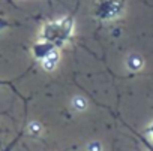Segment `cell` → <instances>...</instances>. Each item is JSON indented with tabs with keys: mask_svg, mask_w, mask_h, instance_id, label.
Segmentation results:
<instances>
[{
	"mask_svg": "<svg viewBox=\"0 0 153 151\" xmlns=\"http://www.w3.org/2000/svg\"><path fill=\"white\" fill-rule=\"evenodd\" d=\"M45 58H50V60H53V61H59V52L56 51V49H50L48 52H47V55H45Z\"/></svg>",
	"mask_w": 153,
	"mask_h": 151,
	"instance_id": "8992f818",
	"label": "cell"
},
{
	"mask_svg": "<svg viewBox=\"0 0 153 151\" xmlns=\"http://www.w3.org/2000/svg\"><path fill=\"white\" fill-rule=\"evenodd\" d=\"M5 26H6V23H5V21H2V20H0V30H2V29H3Z\"/></svg>",
	"mask_w": 153,
	"mask_h": 151,
	"instance_id": "52a82bcc",
	"label": "cell"
},
{
	"mask_svg": "<svg viewBox=\"0 0 153 151\" xmlns=\"http://www.w3.org/2000/svg\"><path fill=\"white\" fill-rule=\"evenodd\" d=\"M149 132H150V133H152V135H153V126H152V127H150V129H149Z\"/></svg>",
	"mask_w": 153,
	"mask_h": 151,
	"instance_id": "ba28073f",
	"label": "cell"
},
{
	"mask_svg": "<svg viewBox=\"0 0 153 151\" xmlns=\"http://www.w3.org/2000/svg\"><path fill=\"white\" fill-rule=\"evenodd\" d=\"M72 108L75 111H78V112H83L87 108V100L84 97H81V96H75L72 99Z\"/></svg>",
	"mask_w": 153,
	"mask_h": 151,
	"instance_id": "7a4b0ae2",
	"label": "cell"
},
{
	"mask_svg": "<svg viewBox=\"0 0 153 151\" xmlns=\"http://www.w3.org/2000/svg\"><path fill=\"white\" fill-rule=\"evenodd\" d=\"M29 132L33 133V135H38V133L41 132V124H39L38 121H32V123L29 124Z\"/></svg>",
	"mask_w": 153,
	"mask_h": 151,
	"instance_id": "5b68a950",
	"label": "cell"
},
{
	"mask_svg": "<svg viewBox=\"0 0 153 151\" xmlns=\"http://www.w3.org/2000/svg\"><path fill=\"white\" fill-rule=\"evenodd\" d=\"M150 151H153V150H150Z\"/></svg>",
	"mask_w": 153,
	"mask_h": 151,
	"instance_id": "9c48e42d",
	"label": "cell"
},
{
	"mask_svg": "<svg viewBox=\"0 0 153 151\" xmlns=\"http://www.w3.org/2000/svg\"><path fill=\"white\" fill-rule=\"evenodd\" d=\"M87 150L89 151H102V144L98 141H92L87 144Z\"/></svg>",
	"mask_w": 153,
	"mask_h": 151,
	"instance_id": "277c9868",
	"label": "cell"
},
{
	"mask_svg": "<svg viewBox=\"0 0 153 151\" xmlns=\"http://www.w3.org/2000/svg\"><path fill=\"white\" fill-rule=\"evenodd\" d=\"M126 64H128V67H129L131 70H140V69L143 67V58H141L138 54H132V55L128 57Z\"/></svg>",
	"mask_w": 153,
	"mask_h": 151,
	"instance_id": "6da1fadb",
	"label": "cell"
},
{
	"mask_svg": "<svg viewBox=\"0 0 153 151\" xmlns=\"http://www.w3.org/2000/svg\"><path fill=\"white\" fill-rule=\"evenodd\" d=\"M56 66H57V63H56V61H53V60H50V58H44V60H42V67H44L47 72L54 70V69H56Z\"/></svg>",
	"mask_w": 153,
	"mask_h": 151,
	"instance_id": "3957f363",
	"label": "cell"
}]
</instances>
